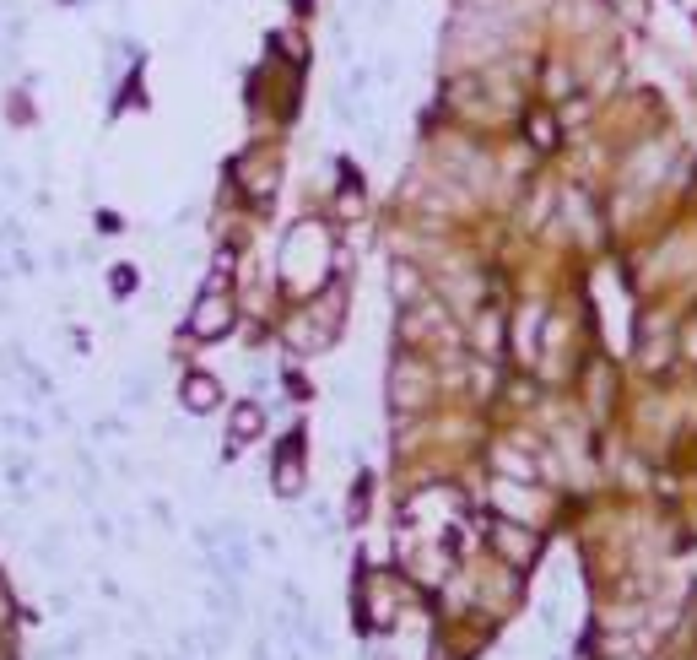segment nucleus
<instances>
[{"label":"nucleus","mask_w":697,"mask_h":660,"mask_svg":"<svg viewBox=\"0 0 697 660\" xmlns=\"http://www.w3.org/2000/svg\"><path fill=\"white\" fill-rule=\"evenodd\" d=\"M227 325H233V303H227V293H222V287H211V293L195 303V314H190V330H195V336H222Z\"/></svg>","instance_id":"obj_1"},{"label":"nucleus","mask_w":697,"mask_h":660,"mask_svg":"<svg viewBox=\"0 0 697 660\" xmlns=\"http://www.w3.org/2000/svg\"><path fill=\"white\" fill-rule=\"evenodd\" d=\"M492 547H498L508 563H519V569L535 558V536L525 531V525H514V520H498V525H492Z\"/></svg>","instance_id":"obj_2"},{"label":"nucleus","mask_w":697,"mask_h":660,"mask_svg":"<svg viewBox=\"0 0 697 660\" xmlns=\"http://www.w3.org/2000/svg\"><path fill=\"white\" fill-rule=\"evenodd\" d=\"M184 406H190V412H217V406H222L217 379H211V374H190V379H184Z\"/></svg>","instance_id":"obj_3"},{"label":"nucleus","mask_w":697,"mask_h":660,"mask_svg":"<svg viewBox=\"0 0 697 660\" xmlns=\"http://www.w3.org/2000/svg\"><path fill=\"white\" fill-rule=\"evenodd\" d=\"M557 136H562V125H557V120H546V114H530V141H535L541 152H552V147H557Z\"/></svg>","instance_id":"obj_4"},{"label":"nucleus","mask_w":697,"mask_h":660,"mask_svg":"<svg viewBox=\"0 0 697 660\" xmlns=\"http://www.w3.org/2000/svg\"><path fill=\"white\" fill-rule=\"evenodd\" d=\"M260 422H265V417H260V406H238V412H233V439H238V444H249L254 433H260Z\"/></svg>","instance_id":"obj_5"},{"label":"nucleus","mask_w":697,"mask_h":660,"mask_svg":"<svg viewBox=\"0 0 697 660\" xmlns=\"http://www.w3.org/2000/svg\"><path fill=\"white\" fill-rule=\"evenodd\" d=\"M546 92H552V98H568V92H573V76L562 71V65H552V71H546Z\"/></svg>","instance_id":"obj_6"}]
</instances>
